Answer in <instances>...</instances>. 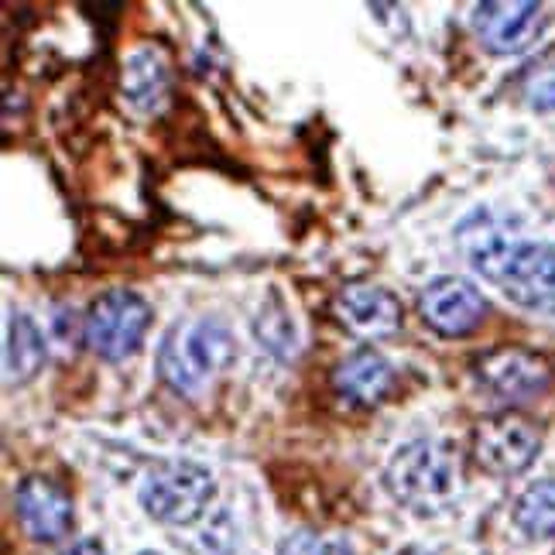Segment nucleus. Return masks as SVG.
<instances>
[{
    "label": "nucleus",
    "instance_id": "obj_18",
    "mask_svg": "<svg viewBox=\"0 0 555 555\" xmlns=\"http://www.w3.org/2000/svg\"><path fill=\"white\" fill-rule=\"evenodd\" d=\"M528 103H531V111H555V69L531 82Z\"/></svg>",
    "mask_w": 555,
    "mask_h": 555
},
{
    "label": "nucleus",
    "instance_id": "obj_15",
    "mask_svg": "<svg viewBox=\"0 0 555 555\" xmlns=\"http://www.w3.org/2000/svg\"><path fill=\"white\" fill-rule=\"evenodd\" d=\"M515 525L525 539H555V480H539L515 501Z\"/></svg>",
    "mask_w": 555,
    "mask_h": 555
},
{
    "label": "nucleus",
    "instance_id": "obj_16",
    "mask_svg": "<svg viewBox=\"0 0 555 555\" xmlns=\"http://www.w3.org/2000/svg\"><path fill=\"white\" fill-rule=\"evenodd\" d=\"M258 336H261V344L274 353H288V347L295 350V330H292V319L282 306H271L261 312L258 319Z\"/></svg>",
    "mask_w": 555,
    "mask_h": 555
},
{
    "label": "nucleus",
    "instance_id": "obj_19",
    "mask_svg": "<svg viewBox=\"0 0 555 555\" xmlns=\"http://www.w3.org/2000/svg\"><path fill=\"white\" fill-rule=\"evenodd\" d=\"M62 555H106V548H103L100 542H93V539H82V542L69 545Z\"/></svg>",
    "mask_w": 555,
    "mask_h": 555
},
{
    "label": "nucleus",
    "instance_id": "obj_11",
    "mask_svg": "<svg viewBox=\"0 0 555 555\" xmlns=\"http://www.w3.org/2000/svg\"><path fill=\"white\" fill-rule=\"evenodd\" d=\"M336 319L364 339L395 336L404 323V306L391 288L380 285H347L333 302Z\"/></svg>",
    "mask_w": 555,
    "mask_h": 555
},
{
    "label": "nucleus",
    "instance_id": "obj_3",
    "mask_svg": "<svg viewBox=\"0 0 555 555\" xmlns=\"http://www.w3.org/2000/svg\"><path fill=\"white\" fill-rule=\"evenodd\" d=\"M384 487L404 507L429 515L456 494L460 487V456L442 439L404 442L384 469Z\"/></svg>",
    "mask_w": 555,
    "mask_h": 555
},
{
    "label": "nucleus",
    "instance_id": "obj_7",
    "mask_svg": "<svg viewBox=\"0 0 555 555\" xmlns=\"http://www.w3.org/2000/svg\"><path fill=\"white\" fill-rule=\"evenodd\" d=\"M477 384L504 404L535 401L552 388V364L525 347H498L474 364Z\"/></svg>",
    "mask_w": 555,
    "mask_h": 555
},
{
    "label": "nucleus",
    "instance_id": "obj_13",
    "mask_svg": "<svg viewBox=\"0 0 555 555\" xmlns=\"http://www.w3.org/2000/svg\"><path fill=\"white\" fill-rule=\"evenodd\" d=\"M46 336L35 326V319L25 312H14L8 323V347H4V374H8V388H21L41 374L46 367Z\"/></svg>",
    "mask_w": 555,
    "mask_h": 555
},
{
    "label": "nucleus",
    "instance_id": "obj_6",
    "mask_svg": "<svg viewBox=\"0 0 555 555\" xmlns=\"http://www.w3.org/2000/svg\"><path fill=\"white\" fill-rule=\"evenodd\" d=\"M474 463L490 477H518L542 453V433L518 412L487 415L474 429Z\"/></svg>",
    "mask_w": 555,
    "mask_h": 555
},
{
    "label": "nucleus",
    "instance_id": "obj_8",
    "mask_svg": "<svg viewBox=\"0 0 555 555\" xmlns=\"http://www.w3.org/2000/svg\"><path fill=\"white\" fill-rule=\"evenodd\" d=\"M418 312L425 319V326L436 330L439 336L460 339V336H469L474 330L483 326L487 298L474 282L446 274V278H436V282L425 285V292L418 298Z\"/></svg>",
    "mask_w": 555,
    "mask_h": 555
},
{
    "label": "nucleus",
    "instance_id": "obj_2",
    "mask_svg": "<svg viewBox=\"0 0 555 555\" xmlns=\"http://www.w3.org/2000/svg\"><path fill=\"white\" fill-rule=\"evenodd\" d=\"M233 333L220 319H189L165 333L158 347V377L176 395L196 398L233 364Z\"/></svg>",
    "mask_w": 555,
    "mask_h": 555
},
{
    "label": "nucleus",
    "instance_id": "obj_5",
    "mask_svg": "<svg viewBox=\"0 0 555 555\" xmlns=\"http://www.w3.org/2000/svg\"><path fill=\"white\" fill-rule=\"evenodd\" d=\"M152 326V306L144 302L138 292L114 288L100 295L96 302L87 309L82 319V339L87 347L100 357L120 364V360L134 357Z\"/></svg>",
    "mask_w": 555,
    "mask_h": 555
},
{
    "label": "nucleus",
    "instance_id": "obj_10",
    "mask_svg": "<svg viewBox=\"0 0 555 555\" xmlns=\"http://www.w3.org/2000/svg\"><path fill=\"white\" fill-rule=\"evenodd\" d=\"M14 515L35 542H59L73 531V498L55 480L31 474L14 490Z\"/></svg>",
    "mask_w": 555,
    "mask_h": 555
},
{
    "label": "nucleus",
    "instance_id": "obj_21",
    "mask_svg": "<svg viewBox=\"0 0 555 555\" xmlns=\"http://www.w3.org/2000/svg\"><path fill=\"white\" fill-rule=\"evenodd\" d=\"M141 555H162V552H141Z\"/></svg>",
    "mask_w": 555,
    "mask_h": 555
},
{
    "label": "nucleus",
    "instance_id": "obj_1",
    "mask_svg": "<svg viewBox=\"0 0 555 555\" xmlns=\"http://www.w3.org/2000/svg\"><path fill=\"white\" fill-rule=\"evenodd\" d=\"M466 258L511 302L531 312H555V247L535 241H511L487 230L466 244Z\"/></svg>",
    "mask_w": 555,
    "mask_h": 555
},
{
    "label": "nucleus",
    "instance_id": "obj_12",
    "mask_svg": "<svg viewBox=\"0 0 555 555\" xmlns=\"http://www.w3.org/2000/svg\"><path fill=\"white\" fill-rule=\"evenodd\" d=\"M333 388L336 395L350 404H380L395 388V367L388 364V357L377 353L374 347L353 350L347 360H339L333 371Z\"/></svg>",
    "mask_w": 555,
    "mask_h": 555
},
{
    "label": "nucleus",
    "instance_id": "obj_14",
    "mask_svg": "<svg viewBox=\"0 0 555 555\" xmlns=\"http://www.w3.org/2000/svg\"><path fill=\"white\" fill-rule=\"evenodd\" d=\"M120 90L138 111H155L168 93V66L162 52L155 49H138L124 59L120 73Z\"/></svg>",
    "mask_w": 555,
    "mask_h": 555
},
{
    "label": "nucleus",
    "instance_id": "obj_20",
    "mask_svg": "<svg viewBox=\"0 0 555 555\" xmlns=\"http://www.w3.org/2000/svg\"><path fill=\"white\" fill-rule=\"evenodd\" d=\"M401 555H429V552H422V548H409V552H401Z\"/></svg>",
    "mask_w": 555,
    "mask_h": 555
},
{
    "label": "nucleus",
    "instance_id": "obj_4",
    "mask_svg": "<svg viewBox=\"0 0 555 555\" xmlns=\"http://www.w3.org/2000/svg\"><path fill=\"white\" fill-rule=\"evenodd\" d=\"M217 494V483L206 466L192 460H165L144 474L141 507L162 525H196Z\"/></svg>",
    "mask_w": 555,
    "mask_h": 555
},
{
    "label": "nucleus",
    "instance_id": "obj_17",
    "mask_svg": "<svg viewBox=\"0 0 555 555\" xmlns=\"http://www.w3.org/2000/svg\"><path fill=\"white\" fill-rule=\"evenodd\" d=\"M278 555H353L339 539H326L319 531H292L278 545Z\"/></svg>",
    "mask_w": 555,
    "mask_h": 555
},
{
    "label": "nucleus",
    "instance_id": "obj_9",
    "mask_svg": "<svg viewBox=\"0 0 555 555\" xmlns=\"http://www.w3.org/2000/svg\"><path fill=\"white\" fill-rule=\"evenodd\" d=\"M545 28V11L535 0H487L474 8V31L494 55H521Z\"/></svg>",
    "mask_w": 555,
    "mask_h": 555
}]
</instances>
